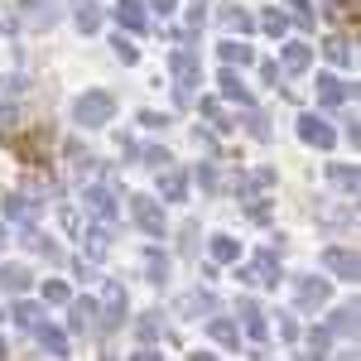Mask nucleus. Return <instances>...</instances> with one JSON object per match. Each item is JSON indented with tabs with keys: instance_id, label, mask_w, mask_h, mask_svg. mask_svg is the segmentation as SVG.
<instances>
[{
	"instance_id": "1",
	"label": "nucleus",
	"mask_w": 361,
	"mask_h": 361,
	"mask_svg": "<svg viewBox=\"0 0 361 361\" xmlns=\"http://www.w3.org/2000/svg\"><path fill=\"white\" fill-rule=\"evenodd\" d=\"M73 116H78L82 126H106V121L116 116V97L111 92H82L78 106H73Z\"/></svg>"
},
{
	"instance_id": "2",
	"label": "nucleus",
	"mask_w": 361,
	"mask_h": 361,
	"mask_svg": "<svg viewBox=\"0 0 361 361\" xmlns=\"http://www.w3.org/2000/svg\"><path fill=\"white\" fill-rule=\"evenodd\" d=\"M130 212H135V222L149 231V236H159L164 231V212L154 207V197H130Z\"/></svg>"
},
{
	"instance_id": "3",
	"label": "nucleus",
	"mask_w": 361,
	"mask_h": 361,
	"mask_svg": "<svg viewBox=\"0 0 361 361\" xmlns=\"http://www.w3.org/2000/svg\"><path fill=\"white\" fill-rule=\"evenodd\" d=\"M323 265H328V270H333L337 279H357V250H328V255H323Z\"/></svg>"
},
{
	"instance_id": "4",
	"label": "nucleus",
	"mask_w": 361,
	"mask_h": 361,
	"mask_svg": "<svg viewBox=\"0 0 361 361\" xmlns=\"http://www.w3.org/2000/svg\"><path fill=\"white\" fill-rule=\"evenodd\" d=\"M82 202H87V212H92V217H102V222L111 226V217H116V202H111V193H106V188H87V193H82Z\"/></svg>"
},
{
	"instance_id": "5",
	"label": "nucleus",
	"mask_w": 361,
	"mask_h": 361,
	"mask_svg": "<svg viewBox=\"0 0 361 361\" xmlns=\"http://www.w3.org/2000/svg\"><path fill=\"white\" fill-rule=\"evenodd\" d=\"M241 279H260V284H275V279H279V260L270 255V250H260V255H255V265H250V270H241Z\"/></svg>"
},
{
	"instance_id": "6",
	"label": "nucleus",
	"mask_w": 361,
	"mask_h": 361,
	"mask_svg": "<svg viewBox=\"0 0 361 361\" xmlns=\"http://www.w3.org/2000/svg\"><path fill=\"white\" fill-rule=\"evenodd\" d=\"M54 20H58L54 0H25V25H34V29H49Z\"/></svg>"
},
{
	"instance_id": "7",
	"label": "nucleus",
	"mask_w": 361,
	"mask_h": 361,
	"mask_svg": "<svg viewBox=\"0 0 361 361\" xmlns=\"http://www.w3.org/2000/svg\"><path fill=\"white\" fill-rule=\"evenodd\" d=\"M299 135H304L308 145H318V149H333V130H328L318 116H304V121H299Z\"/></svg>"
},
{
	"instance_id": "8",
	"label": "nucleus",
	"mask_w": 361,
	"mask_h": 361,
	"mask_svg": "<svg viewBox=\"0 0 361 361\" xmlns=\"http://www.w3.org/2000/svg\"><path fill=\"white\" fill-rule=\"evenodd\" d=\"M318 102H323V106H342V102H347V82L333 78V73H323V78H318Z\"/></svg>"
},
{
	"instance_id": "9",
	"label": "nucleus",
	"mask_w": 361,
	"mask_h": 361,
	"mask_svg": "<svg viewBox=\"0 0 361 361\" xmlns=\"http://www.w3.org/2000/svg\"><path fill=\"white\" fill-rule=\"evenodd\" d=\"M173 78H178V87H183V97H188V82H197V58L188 54V49L173 54Z\"/></svg>"
},
{
	"instance_id": "10",
	"label": "nucleus",
	"mask_w": 361,
	"mask_h": 361,
	"mask_svg": "<svg viewBox=\"0 0 361 361\" xmlns=\"http://www.w3.org/2000/svg\"><path fill=\"white\" fill-rule=\"evenodd\" d=\"M0 289H5V294H25L29 289V270L25 265H0Z\"/></svg>"
},
{
	"instance_id": "11",
	"label": "nucleus",
	"mask_w": 361,
	"mask_h": 361,
	"mask_svg": "<svg viewBox=\"0 0 361 361\" xmlns=\"http://www.w3.org/2000/svg\"><path fill=\"white\" fill-rule=\"evenodd\" d=\"M106 250H111V226L102 222V226H92V231H87V260H102Z\"/></svg>"
},
{
	"instance_id": "12",
	"label": "nucleus",
	"mask_w": 361,
	"mask_h": 361,
	"mask_svg": "<svg viewBox=\"0 0 361 361\" xmlns=\"http://www.w3.org/2000/svg\"><path fill=\"white\" fill-rule=\"evenodd\" d=\"M140 5H145V0H121V5H116V20L126 29H145V10H140Z\"/></svg>"
},
{
	"instance_id": "13",
	"label": "nucleus",
	"mask_w": 361,
	"mask_h": 361,
	"mask_svg": "<svg viewBox=\"0 0 361 361\" xmlns=\"http://www.w3.org/2000/svg\"><path fill=\"white\" fill-rule=\"evenodd\" d=\"M34 333H39V347H49L54 357H68V337L58 333V328H49V323H39Z\"/></svg>"
},
{
	"instance_id": "14",
	"label": "nucleus",
	"mask_w": 361,
	"mask_h": 361,
	"mask_svg": "<svg viewBox=\"0 0 361 361\" xmlns=\"http://www.w3.org/2000/svg\"><path fill=\"white\" fill-rule=\"evenodd\" d=\"M183 188H188V178H183L178 169H164V173H159V193H164V197H173V202H178V197H183Z\"/></svg>"
},
{
	"instance_id": "15",
	"label": "nucleus",
	"mask_w": 361,
	"mask_h": 361,
	"mask_svg": "<svg viewBox=\"0 0 361 361\" xmlns=\"http://www.w3.org/2000/svg\"><path fill=\"white\" fill-rule=\"evenodd\" d=\"M308 63H313V49H308V44H289V49H284V68H289V73H299Z\"/></svg>"
},
{
	"instance_id": "16",
	"label": "nucleus",
	"mask_w": 361,
	"mask_h": 361,
	"mask_svg": "<svg viewBox=\"0 0 361 361\" xmlns=\"http://www.w3.org/2000/svg\"><path fill=\"white\" fill-rule=\"evenodd\" d=\"M217 82H222V92H226V97H231V102H241V106H250V92H246V87H241V78H236L231 68H226V73H222V78H217Z\"/></svg>"
},
{
	"instance_id": "17",
	"label": "nucleus",
	"mask_w": 361,
	"mask_h": 361,
	"mask_svg": "<svg viewBox=\"0 0 361 361\" xmlns=\"http://www.w3.org/2000/svg\"><path fill=\"white\" fill-rule=\"evenodd\" d=\"M323 299H328V284H323V279H304V284H299V304H323Z\"/></svg>"
},
{
	"instance_id": "18",
	"label": "nucleus",
	"mask_w": 361,
	"mask_h": 361,
	"mask_svg": "<svg viewBox=\"0 0 361 361\" xmlns=\"http://www.w3.org/2000/svg\"><path fill=\"white\" fill-rule=\"evenodd\" d=\"M92 313H97L92 299H78V304H73V333H87V328H92Z\"/></svg>"
},
{
	"instance_id": "19",
	"label": "nucleus",
	"mask_w": 361,
	"mask_h": 361,
	"mask_svg": "<svg viewBox=\"0 0 361 361\" xmlns=\"http://www.w3.org/2000/svg\"><path fill=\"white\" fill-rule=\"evenodd\" d=\"M97 25H102V10H97L92 0H78V29H87V34H92Z\"/></svg>"
},
{
	"instance_id": "20",
	"label": "nucleus",
	"mask_w": 361,
	"mask_h": 361,
	"mask_svg": "<svg viewBox=\"0 0 361 361\" xmlns=\"http://www.w3.org/2000/svg\"><path fill=\"white\" fill-rule=\"evenodd\" d=\"M323 54L333 58L337 68H347V63H352V49H347V39H328V44H323Z\"/></svg>"
},
{
	"instance_id": "21",
	"label": "nucleus",
	"mask_w": 361,
	"mask_h": 361,
	"mask_svg": "<svg viewBox=\"0 0 361 361\" xmlns=\"http://www.w3.org/2000/svg\"><path fill=\"white\" fill-rule=\"evenodd\" d=\"M212 337H217V342H226V347H236V342H241L236 323H226V318H212Z\"/></svg>"
},
{
	"instance_id": "22",
	"label": "nucleus",
	"mask_w": 361,
	"mask_h": 361,
	"mask_svg": "<svg viewBox=\"0 0 361 361\" xmlns=\"http://www.w3.org/2000/svg\"><path fill=\"white\" fill-rule=\"evenodd\" d=\"M121 313H126V289H121V284H111V289H106V318H121Z\"/></svg>"
},
{
	"instance_id": "23",
	"label": "nucleus",
	"mask_w": 361,
	"mask_h": 361,
	"mask_svg": "<svg viewBox=\"0 0 361 361\" xmlns=\"http://www.w3.org/2000/svg\"><path fill=\"white\" fill-rule=\"evenodd\" d=\"M236 255H241V246H236L231 236H217V241H212V260H236Z\"/></svg>"
},
{
	"instance_id": "24",
	"label": "nucleus",
	"mask_w": 361,
	"mask_h": 361,
	"mask_svg": "<svg viewBox=\"0 0 361 361\" xmlns=\"http://www.w3.org/2000/svg\"><path fill=\"white\" fill-rule=\"evenodd\" d=\"M333 333H357V308H337V318H333Z\"/></svg>"
},
{
	"instance_id": "25",
	"label": "nucleus",
	"mask_w": 361,
	"mask_h": 361,
	"mask_svg": "<svg viewBox=\"0 0 361 361\" xmlns=\"http://www.w3.org/2000/svg\"><path fill=\"white\" fill-rule=\"evenodd\" d=\"M241 313H246V333L250 337H265V318H260V308H255V304H241Z\"/></svg>"
},
{
	"instance_id": "26",
	"label": "nucleus",
	"mask_w": 361,
	"mask_h": 361,
	"mask_svg": "<svg viewBox=\"0 0 361 361\" xmlns=\"http://www.w3.org/2000/svg\"><path fill=\"white\" fill-rule=\"evenodd\" d=\"M222 58H226V63H236V68H246L255 54H250L246 44H222Z\"/></svg>"
},
{
	"instance_id": "27",
	"label": "nucleus",
	"mask_w": 361,
	"mask_h": 361,
	"mask_svg": "<svg viewBox=\"0 0 361 361\" xmlns=\"http://www.w3.org/2000/svg\"><path fill=\"white\" fill-rule=\"evenodd\" d=\"M44 299H49V304H68L73 294H68V284H63V279H49V284H44Z\"/></svg>"
},
{
	"instance_id": "28",
	"label": "nucleus",
	"mask_w": 361,
	"mask_h": 361,
	"mask_svg": "<svg viewBox=\"0 0 361 361\" xmlns=\"http://www.w3.org/2000/svg\"><path fill=\"white\" fill-rule=\"evenodd\" d=\"M15 323H20V328H39V308L20 304V308H15Z\"/></svg>"
},
{
	"instance_id": "29",
	"label": "nucleus",
	"mask_w": 361,
	"mask_h": 361,
	"mask_svg": "<svg viewBox=\"0 0 361 361\" xmlns=\"http://www.w3.org/2000/svg\"><path fill=\"white\" fill-rule=\"evenodd\" d=\"M333 183H337V188H352V193H357V169H342V164H337V169H333Z\"/></svg>"
},
{
	"instance_id": "30",
	"label": "nucleus",
	"mask_w": 361,
	"mask_h": 361,
	"mask_svg": "<svg viewBox=\"0 0 361 361\" xmlns=\"http://www.w3.org/2000/svg\"><path fill=\"white\" fill-rule=\"evenodd\" d=\"M5 217H29V202L20 193H10L5 197Z\"/></svg>"
},
{
	"instance_id": "31",
	"label": "nucleus",
	"mask_w": 361,
	"mask_h": 361,
	"mask_svg": "<svg viewBox=\"0 0 361 361\" xmlns=\"http://www.w3.org/2000/svg\"><path fill=\"white\" fill-rule=\"evenodd\" d=\"M145 270H149V279H164V255L149 250V255H145Z\"/></svg>"
},
{
	"instance_id": "32",
	"label": "nucleus",
	"mask_w": 361,
	"mask_h": 361,
	"mask_svg": "<svg viewBox=\"0 0 361 361\" xmlns=\"http://www.w3.org/2000/svg\"><path fill=\"white\" fill-rule=\"evenodd\" d=\"M265 29H270V34H284V29H289V20H284L279 10H265Z\"/></svg>"
},
{
	"instance_id": "33",
	"label": "nucleus",
	"mask_w": 361,
	"mask_h": 361,
	"mask_svg": "<svg viewBox=\"0 0 361 361\" xmlns=\"http://www.w3.org/2000/svg\"><path fill=\"white\" fill-rule=\"evenodd\" d=\"M116 58H121V63H135V44H126V39H121V34H116Z\"/></svg>"
},
{
	"instance_id": "34",
	"label": "nucleus",
	"mask_w": 361,
	"mask_h": 361,
	"mask_svg": "<svg viewBox=\"0 0 361 361\" xmlns=\"http://www.w3.org/2000/svg\"><path fill=\"white\" fill-rule=\"evenodd\" d=\"M226 29H250V15H241V10H226Z\"/></svg>"
},
{
	"instance_id": "35",
	"label": "nucleus",
	"mask_w": 361,
	"mask_h": 361,
	"mask_svg": "<svg viewBox=\"0 0 361 361\" xmlns=\"http://www.w3.org/2000/svg\"><path fill=\"white\" fill-rule=\"evenodd\" d=\"M10 126H15V111H10V106H0V135H5Z\"/></svg>"
},
{
	"instance_id": "36",
	"label": "nucleus",
	"mask_w": 361,
	"mask_h": 361,
	"mask_svg": "<svg viewBox=\"0 0 361 361\" xmlns=\"http://www.w3.org/2000/svg\"><path fill=\"white\" fill-rule=\"evenodd\" d=\"M149 5H154L159 15H173V0H149Z\"/></svg>"
},
{
	"instance_id": "37",
	"label": "nucleus",
	"mask_w": 361,
	"mask_h": 361,
	"mask_svg": "<svg viewBox=\"0 0 361 361\" xmlns=\"http://www.w3.org/2000/svg\"><path fill=\"white\" fill-rule=\"evenodd\" d=\"M135 361H164V357H159V352H140Z\"/></svg>"
},
{
	"instance_id": "38",
	"label": "nucleus",
	"mask_w": 361,
	"mask_h": 361,
	"mask_svg": "<svg viewBox=\"0 0 361 361\" xmlns=\"http://www.w3.org/2000/svg\"><path fill=\"white\" fill-rule=\"evenodd\" d=\"M193 361H212V357H207V352H193Z\"/></svg>"
},
{
	"instance_id": "39",
	"label": "nucleus",
	"mask_w": 361,
	"mask_h": 361,
	"mask_svg": "<svg viewBox=\"0 0 361 361\" xmlns=\"http://www.w3.org/2000/svg\"><path fill=\"white\" fill-rule=\"evenodd\" d=\"M0 241H5V226H0Z\"/></svg>"
},
{
	"instance_id": "40",
	"label": "nucleus",
	"mask_w": 361,
	"mask_h": 361,
	"mask_svg": "<svg viewBox=\"0 0 361 361\" xmlns=\"http://www.w3.org/2000/svg\"><path fill=\"white\" fill-rule=\"evenodd\" d=\"M289 5H304V0H289Z\"/></svg>"
}]
</instances>
